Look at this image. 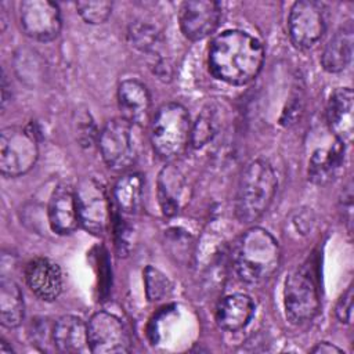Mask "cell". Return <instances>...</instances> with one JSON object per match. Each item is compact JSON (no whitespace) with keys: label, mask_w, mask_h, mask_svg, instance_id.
I'll use <instances>...</instances> for the list:
<instances>
[{"label":"cell","mask_w":354,"mask_h":354,"mask_svg":"<svg viewBox=\"0 0 354 354\" xmlns=\"http://www.w3.org/2000/svg\"><path fill=\"white\" fill-rule=\"evenodd\" d=\"M264 62L263 44L243 30H225L210 43L209 72L218 80L242 86L252 82Z\"/></svg>","instance_id":"obj_1"},{"label":"cell","mask_w":354,"mask_h":354,"mask_svg":"<svg viewBox=\"0 0 354 354\" xmlns=\"http://www.w3.org/2000/svg\"><path fill=\"white\" fill-rule=\"evenodd\" d=\"M152 68H153V73L163 82L166 80H170L171 76H173V72H171V65L167 59L165 58H158L153 64H152Z\"/></svg>","instance_id":"obj_30"},{"label":"cell","mask_w":354,"mask_h":354,"mask_svg":"<svg viewBox=\"0 0 354 354\" xmlns=\"http://www.w3.org/2000/svg\"><path fill=\"white\" fill-rule=\"evenodd\" d=\"M192 123L189 113L178 102L160 105L151 122V145L153 152L165 160L177 159L191 144Z\"/></svg>","instance_id":"obj_4"},{"label":"cell","mask_w":354,"mask_h":354,"mask_svg":"<svg viewBox=\"0 0 354 354\" xmlns=\"http://www.w3.org/2000/svg\"><path fill=\"white\" fill-rule=\"evenodd\" d=\"M75 192L80 225L94 235L105 232L111 221V205L105 187L94 177H84Z\"/></svg>","instance_id":"obj_8"},{"label":"cell","mask_w":354,"mask_h":354,"mask_svg":"<svg viewBox=\"0 0 354 354\" xmlns=\"http://www.w3.org/2000/svg\"><path fill=\"white\" fill-rule=\"evenodd\" d=\"M253 314L254 303L248 295H228L217 306L216 324L223 330L236 332L249 324Z\"/></svg>","instance_id":"obj_20"},{"label":"cell","mask_w":354,"mask_h":354,"mask_svg":"<svg viewBox=\"0 0 354 354\" xmlns=\"http://www.w3.org/2000/svg\"><path fill=\"white\" fill-rule=\"evenodd\" d=\"M25 281L29 289L43 301H54L62 292L61 268L46 257H36L28 263Z\"/></svg>","instance_id":"obj_15"},{"label":"cell","mask_w":354,"mask_h":354,"mask_svg":"<svg viewBox=\"0 0 354 354\" xmlns=\"http://www.w3.org/2000/svg\"><path fill=\"white\" fill-rule=\"evenodd\" d=\"M76 127V134H77V141L80 142L82 147H90L94 142V138L97 136L95 124L90 116L88 112H79L77 113V120L75 122Z\"/></svg>","instance_id":"obj_28"},{"label":"cell","mask_w":354,"mask_h":354,"mask_svg":"<svg viewBox=\"0 0 354 354\" xmlns=\"http://www.w3.org/2000/svg\"><path fill=\"white\" fill-rule=\"evenodd\" d=\"M335 314L342 324H350L353 315V286H348L347 290L339 297L335 307Z\"/></svg>","instance_id":"obj_29"},{"label":"cell","mask_w":354,"mask_h":354,"mask_svg":"<svg viewBox=\"0 0 354 354\" xmlns=\"http://www.w3.org/2000/svg\"><path fill=\"white\" fill-rule=\"evenodd\" d=\"M47 214L54 232L59 235L72 234L80 225L75 188L69 184L57 185L50 196Z\"/></svg>","instance_id":"obj_14"},{"label":"cell","mask_w":354,"mask_h":354,"mask_svg":"<svg viewBox=\"0 0 354 354\" xmlns=\"http://www.w3.org/2000/svg\"><path fill=\"white\" fill-rule=\"evenodd\" d=\"M144 180L140 173H124L113 185L112 196L116 207L124 214H134L141 209Z\"/></svg>","instance_id":"obj_22"},{"label":"cell","mask_w":354,"mask_h":354,"mask_svg":"<svg viewBox=\"0 0 354 354\" xmlns=\"http://www.w3.org/2000/svg\"><path fill=\"white\" fill-rule=\"evenodd\" d=\"M192 187L188 176L174 163L165 166L158 176V199L163 214L178 213L189 201Z\"/></svg>","instance_id":"obj_13"},{"label":"cell","mask_w":354,"mask_h":354,"mask_svg":"<svg viewBox=\"0 0 354 354\" xmlns=\"http://www.w3.org/2000/svg\"><path fill=\"white\" fill-rule=\"evenodd\" d=\"M278 180L272 166L264 159H254L243 169L236 196L235 216L243 224L257 221L270 207Z\"/></svg>","instance_id":"obj_3"},{"label":"cell","mask_w":354,"mask_h":354,"mask_svg":"<svg viewBox=\"0 0 354 354\" xmlns=\"http://www.w3.org/2000/svg\"><path fill=\"white\" fill-rule=\"evenodd\" d=\"M220 127L218 106L216 104H207L198 115L191 130V147L202 148L217 134Z\"/></svg>","instance_id":"obj_24"},{"label":"cell","mask_w":354,"mask_h":354,"mask_svg":"<svg viewBox=\"0 0 354 354\" xmlns=\"http://www.w3.org/2000/svg\"><path fill=\"white\" fill-rule=\"evenodd\" d=\"M129 39L130 43L142 53H158V46L160 44L156 28L145 22L131 24L129 28Z\"/></svg>","instance_id":"obj_25"},{"label":"cell","mask_w":354,"mask_h":354,"mask_svg":"<svg viewBox=\"0 0 354 354\" xmlns=\"http://www.w3.org/2000/svg\"><path fill=\"white\" fill-rule=\"evenodd\" d=\"M19 24L24 33L37 41L54 40L62 26L61 12L50 0H25L19 4Z\"/></svg>","instance_id":"obj_11"},{"label":"cell","mask_w":354,"mask_h":354,"mask_svg":"<svg viewBox=\"0 0 354 354\" xmlns=\"http://www.w3.org/2000/svg\"><path fill=\"white\" fill-rule=\"evenodd\" d=\"M51 340L58 351L65 354H77L90 351L87 324L76 315L59 317L51 330Z\"/></svg>","instance_id":"obj_19"},{"label":"cell","mask_w":354,"mask_h":354,"mask_svg":"<svg viewBox=\"0 0 354 354\" xmlns=\"http://www.w3.org/2000/svg\"><path fill=\"white\" fill-rule=\"evenodd\" d=\"M25 315L24 296L12 279H0V322L6 328H17Z\"/></svg>","instance_id":"obj_23"},{"label":"cell","mask_w":354,"mask_h":354,"mask_svg":"<svg viewBox=\"0 0 354 354\" xmlns=\"http://www.w3.org/2000/svg\"><path fill=\"white\" fill-rule=\"evenodd\" d=\"M283 304L286 318L292 324H303L317 315L319 293L311 266L303 264L289 272L285 279Z\"/></svg>","instance_id":"obj_5"},{"label":"cell","mask_w":354,"mask_h":354,"mask_svg":"<svg viewBox=\"0 0 354 354\" xmlns=\"http://www.w3.org/2000/svg\"><path fill=\"white\" fill-rule=\"evenodd\" d=\"M350 87L336 88L326 104V123L337 141L348 144L354 133V102Z\"/></svg>","instance_id":"obj_16"},{"label":"cell","mask_w":354,"mask_h":354,"mask_svg":"<svg viewBox=\"0 0 354 354\" xmlns=\"http://www.w3.org/2000/svg\"><path fill=\"white\" fill-rule=\"evenodd\" d=\"M311 353L315 354H335V353H344L342 348H339L337 346L329 343V342H319L317 343V346H314L311 348Z\"/></svg>","instance_id":"obj_31"},{"label":"cell","mask_w":354,"mask_h":354,"mask_svg":"<svg viewBox=\"0 0 354 354\" xmlns=\"http://www.w3.org/2000/svg\"><path fill=\"white\" fill-rule=\"evenodd\" d=\"M97 141L102 160L115 171L129 169L137 159L138 144L134 124L123 118L108 120L98 133Z\"/></svg>","instance_id":"obj_6"},{"label":"cell","mask_w":354,"mask_h":354,"mask_svg":"<svg viewBox=\"0 0 354 354\" xmlns=\"http://www.w3.org/2000/svg\"><path fill=\"white\" fill-rule=\"evenodd\" d=\"M354 29L351 24L340 26L325 44L321 54V65L329 73L344 71L351 62Z\"/></svg>","instance_id":"obj_21"},{"label":"cell","mask_w":354,"mask_h":354,"mask_svg":"<svg viewBox=\"0 0 354 354\" xmlns=\"http://www.w3.org/2000/svg\"><path fill=\"white\" fill-rule=\"evenodd\" d=\"M346 155V144L335 141L328 148H318L308 159L307 177L315 185H325L333 181L340 173Z\"/></svg>","instance_id":"obj_18"},{"label":"cell","mask_w":354,"mask_h":354,"mask_svg":"<svg viewBox=\"0 0 354 354\" xmlns=\"http://www.w3.org/2000/svg\"><path fill=\"white\" fill-rule=\"evenodd\" d=\"M118 105L120 118L134 126L148 120L151 111V95L144 83L137 79H126L118 87Z\"/></svg>","instance_id":"obj_17"},{"label":"cell","mask_w":354,"mask_h":354,"mask_svg":"<svg viewBox=\"0 0 354 354\" xmlns=\"http://www.w3.org/2000/svg\"><path fill=\"white\" fill-rule=\"evenodd\" d=\"M326 29L324 6L314 0L293 3L288 15V35L292 44L300 50L314 47Z\"/></svg>","instance_id":"obj_9"},{"label":"cell","mask_w":354,"mask_h":354,"mask_svg":"<svg viewBox=\"0 0 354 354\" xmlns=\"http://www.w3.org/2000/svg\"><path fill=\"white\" fill-rule=\"evenodd\" d=\"M281 263L278 241L264 228L252 227L242 234L234 252V268L245 283H260L274 275Z\"/></svg>","instance_id":"obj_2"},{"label":"cell","mask_w":354,"mask_h":354,"mask_svg":"<svg viewBox=\"0 0 354 354\" xmlns=\"http://www.w3.org/2000/svg\"><path fill=\"white\" fill-rule=\"evenodd\" d=\"M145 290L151 301H159L171 290V283L159 270L148 266L144 271Z\"/></svg>","instance_id":"obj_27"},{"label":"cell","mask_w":354,"mask_h":354,"mask_svg":"<svg viewBox=\"0 0 354 354\" xmlns=\"http://www.w3.org/2000/svg\"><path fill=\"white\" fill-rule=\"evenodd\" d=\"M112 1H77L76 3V10L79 15L86 21L87 24L91 25H100L104 24L112 12Z\"/></svg>","instance_id":"obj_26"},{"label":"cell","mask_w":354,"mask_h":354,"mask_svg":"<svg viewBox=\"0 0 354 354\" xmlns=\"http://www.w3.org/2000/svg\"><path fill=\"white\" fill-rule=\"evenodd\" d=\"M39 158L37 140L21 126L4 127L0 133V173L4 177H19L28 173Z\"/></svg>","instance_id":"obj_7"},{"label":"cell","mask_w":354,"mask_h":354,"mask_svg":"<svg viewBox=\"0 0 354 354\" xmlns=\"http://www.w3.org/2000/svg\"><path fill=\"white\" fill-rule=\"evenodd\" d=\"M88 348L94 354H124L131 350V337L119 317L108 311L94 313L87 322Z\"/></svg>","instance_id":"obj_10"},{"label":"cell","mask_w":354,"mask_h":354,"mask_svg":"<svg viewBox=\"0 0 354 354\" xmlns=\"http://www.w3.org/2000/svg\"><path fill=\"white\" fill-rule=\"evenodd\" d=\"M12 351V348L10 346H7V342H4L3 339L0 340V354H10Z\"/></svg>","instance_id":"obj_32"},{"label":"cell","mask_w":354,"mask_h":354,"mask_svg":"<svg viewBox=\"0 0 354 354\" xmlns=\"http://www.w3.org/2000/svg\"><path fill=\"white\" fill-rule=\"evenodd\" d=\"M221 7L213 0H188L181 3L178 22L183 35L189 40L210 36L220 25Z\"/></svg>","instance_id":"obj_12"}]
</instances>
